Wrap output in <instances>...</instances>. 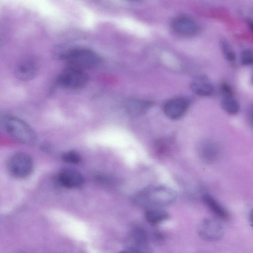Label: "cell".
<instances>
[{
	"label": "cell",
	"instance_id": "cell-14",
	"mask_svg": "<svg viewBox=\"0 0 253 253\" xmlns=\"http://www.w3.org/2000/svg\"><path fill=\"white\" fill-rule=\"evenodd\" d=\"M130 247L140 250L146 253L148 244L147 233L143 229L136 228L134 229L130 234Z\"/></svg>",
	"mask_w": 253,
	"mask_h": 253
},
{
	"label": "cell",
	"instance_id": "cell-9",
	"mask_svg": "<svg viewBox=\"0 0 253 253\" xmlns=\"http://www.w3.org/2000/svg\"><path fill=\"white\" fill-rule=\"evenodd\" d=\"M189 106L187 100L176 98L168 101L164 106L165 114L171 119H177L182 117L186 112Z\"/></svg>",
	"mask_w": 253,
	"mask_h": 253
},
{
	"label": "cell",
	"instance_id": "cell-1",
	"mask_svg": "<svg viewBox=\"0 0 253 253\" xmlns=\"http://www.w3.org/2000/svg\"><path fill=\"white\" fill-rule=\"evenodd\" d=\"M177 194L173 189L165 186L147 188L137 193L133 198L134 203L148 209L159 208L172 203Z\"/></svg>",
	"mask_w": 253,
	"mask_h": 253
},
{
	"label": "cell",
	"instance_id": "cell-17",
	"mask_svg": "<svg viewBox=\"0 0 253 253\" xmlns=\"http://www.w3.org/2000/svg\"><path fill=\"white\" fill-rule=\"evenodd\" d=\"M221 105L223 109L230 115L237 114L240 111L239 103L232 95L223 96Z\"/></svg>",
	"mask_w": 253,
	"mask_h": 253
},
{
	"label": "cell",
	"instance_id": "cell-6",
	"mask_svg": "<svg viewBox=\"0 0 253 253\" xmlns=\"http://www.w3.org/2000/svg\"><path fill=\"white\" fill-rule=\"evenodd\" d=\"M197 233L203 240L214 242L220 240L224 234V227L218 218L202 219L197 226Z\"/></svg>",
	"mask_w": 253,
	"mask_h": 253
},
{
	"label": "cell",
	"instance_id": "cell-16",
	"mask_svg": "<svg viewBox=\"0 0 253 253\" xmlns=\"http://www.w3.org/2000/svg\"><path fill=\"white\" fill-rule=\"evenodd\" d=\"M151 106L149 101L142 100L128 101L126 105V108L129 114L138 116L145 113Z\"/></svg>",
	"mask_w": 253,
	"mask_h": 253
},
{
	"label": "cell",
	"instance_id": "cell-18",
	"mask_svg": "<svg viewBox=\"0 0 253 253\" xmlns=\"http://www.w3.org/2000/svg\"><path fill=\"white\" fill-rule=\"evenodd\" d=\"M222 52L227 60L234 62L236 59V54L231 45L225 40H221L220 43Z\"/></svg>",
	"mask_w": 253,
	"mask_h": 253
},
{
	"label": "cell",
	"instance_id": "cell-24",
	"mask_svg": "<svg viewBox=\"0 0 253 253\" xmlns=\"http://www.w3.org/2000/svg\"><path fill=\"white\" fill-rule=\"evenodd\" d=\"M248 24L249 25V28L250 29L251 31L253 33V21L248 20Z\"/></svg>",
	"mask_w": 253,
	"mask_h": 253
},
{
	"label": "cell",
	"instance_id": "cell-12",
	"mask_svg": "<svg viewBox=\"0 0 253 253\" xmlns=\"http://www.w3.org/2000/svg\"><path fill=\"white\" fill-rule=\"evenodd\" d=\"M199 153L200 157L204 161L211 163L217 158L219 154V148L213 141H205L200 146Z\"/></svg>",
	"mask_w": 253,
	"mask_h": 253
},
{
	"label": "cell",
	"instance_id": "cell-7",
	"mask_svg": "<svg viewBox=\"0 0 253 253\" xmlns=\"http://www.w3.org/2000/svg\"><path fill=\"white\" fill-rule=\"evenodd\" d=\"M171 27L176 35L184 38L195 36L199 30L198 24L194 20L183 16L175 18L171 23Z\"/></svg>",
	"mask_w": 253,
	"mask_h": 253
},
{
	"label": "cell",
	"instance_id": "cell-22",
	"mask_svg": "<svg viewBox=\"0 0 253 253\" xmlns=\"http://www.w3.org/2000/svg\"><path fill=\"white\" fill-rule=\"evenodd\" d=\"M119 253H146L145 252L132 247H128L126 249L121 251Z\"/></svg>",
	"mask_w": 253,
	"mask_h": 253
},
{
	"label": "cell",
	"instance_id": "cell-26",
	"mask_svg": "<svg viewBox=\"0 0 253 253\" xmlns=\"http://www.w3.org/2000/svg\"></svg>",
	"mask_w": 253,
	"mask_h": 253
},
{
	"label": "cell",
	"instance_id": "cell-2",
	"mask_svg": "<svg viewBox=\"0 0 253 253\" xmlns=\"http://www.w3.org/2000/svg\"><path fill=\"white\" fill-rule=\"evenodd\" d=\"M60 56L67 66L83 70L96 67L101 62L100 57L95 52L84 47L69 49L62 53Z\"/></svg>",
	"mask_w": 253,
	"mask_h": 253
},
{
	"label": "cell",
	"instance_id": "cell-13",
	"mask_svg": "<svg viewBox=\"0 0 253 253\" xmlns=\"http://www.w3.org/2000/svg\"><path fill=\"white\" fill-rule=\"evenodd\" d=\"M203 200L208 208L220 220H226L228 217V213L226 210L213 197L205 194Z\"/></svg>",
	"mask_w": 253,
	"mask_h": 253
},
{
	"label": "cell",
	"instance_id": "cell-4",
	"mask_svg": "<svg viewBox=\"0 0 253 253\" xmlns=\"http://www.w3.org/2000/svg\"><path fill=\"white\" fill-rule=\"evenodd\" d=\"M88 81V77L83 70L69 66L65 68L57 78L59 85L72 89L84 87Z\"/></svg>",
	"mask_w": 253,
	"mask_h": 253
},
{
	"label": "cell",
	"instance_id": "cell-11",
	"mask_svg": "<svg viewBox=\"0 0 253 253\" xmlns=\"http://www.w3.org/2000/svg\"><path fill=\"white\" fill-rule=\"evenodd\" d=\"M190 87L195 94L202 96H208L213 92V86L206 75H200L195 77L190 84Z\"/></svg>",
	"mask_w": 253,
	"mask_h": 253
},
{
	"label": "cell",
	"instance_id": "cell-3",
	"mask_svg": "<svg viewBox=\"0 0 253 253\" xmlns=\"http://www.w3.org/2000/svg\"><path fill=\"white\" fill-rule=\"evenodd\" d=\"M1 121L4 129L15 140L27 145L33 144L36 141L37 136L34 131L21 119L6 115Z\"/></svg>",
	"mask_w": 253,
	"mask_h": 253
},
{
	"label": "cell",
	"instance_id": "cell-20",
	"mask_svg": "<svg viewBox=\"0 0 253 253\" xmlns=\"http://www.w3.org/2000/svg\"><path fill=\"white\" fill-rule=\"evenodd\" d=\"M241 62L245 66L253 65V51L250 49H246L242 51Z\"/></svg>",
	"mask_w": 253,
	"mask_h": 253
},
{
	"label": "cell",
	"instance_id": "cell-10",
	"mask_svg": "<svg viewBox=\"0 0 253 253\" xmlns=\"http://www.w3.org/2000/svg\"><path fill=\"white\" fill-rule=\"evenodd\" d=\"M38 72L37 62L33 59H26L17 65L15 70V75L20 81L27 82L33 79Z\"/></svg>",
	"mask_w": 253,
	"mask_h": 253
},
{
	"label": "cell",
	"instance_id": "cell-23",
	"mask_svg": "<svg viewBox=\"0 0 253 253\" xmlns=\"http://www.w3.org/2000/svg\"><path fill=\"white\" fill-rule=\"evenodd\" d=\"M249 120L250 123L253 126V107L251 108L249 111Z\"/></svg>",
	"mask_w": 253,
	"mask_h": 253
},
{
	"label": "cell",
	"instance_id": "cell-8",
	"mask_svg": "<svg viewBox=\"0 0 253 253\" xmlns=\"http://www.w3.org/2000/svg\"><path fill=\"white\" fill-rule=\"evenodd\" d=\"M57 181L64 187L74 189L79 188L83 185L84 178L77 170L64 169L58 173Z\"/></svg>",
	"mask_w": 253,
	"mask_h": 253
},
{
	"label": "cell",
	"instance_id": "cell-19",
	"mask_svg": "<svg viewBox=\"0 0 253 253\" xmlns=\"http://www.w3.org/2000/svg\"><path fill=\"white\" fill-rule=\"evenodd\" d=\"M62 160L68 164H77L81 160V156L74 151H69L63 153L61 155Z\"/></svg>",
	"mask_w": 253,
	"mask_h": 253
},
{
	"label": "cell",
	"instance_id": "cell-27",
	"mask_svg": "<svg viewBox=\"0 0 253 253\" xmlns=\"http://www.w3.org/2000/svg\"></svg>",
	"mask_w": 253,
	"mask_h": 253
},
{
	"label": "cell",
	"instance_id": "cell-21",
	"mask_svg": "<svg viewBox=\"0 0 253 253\" xmlns=\"http://www.w3.org/2000/svg\"><path fill=\"white\" fill-rule=\"evenodd\" d=\"M220 88L223 96L232 95V88L228 84L226 83L222 84Z\"/></svg>",
	"mask_w": 253,
	"mask_h": 253
},
{
	"label": "cell",
	"instance_id": "cell-25",
	"mask_svg": "<svg viewBox=\"0 0 253 253\" xmlns=\"http://www.w3.org/2000/svg\"><path fill=\"white\" fill-rule=\"evenodd\" d=\"M250 220L251 224L253 226V209L251 210L250 213Z\"/></svg>",
	"mask_w": 253,
	"mask_h": 253
},
{
	"label": "cell",
	"instance_id": "cell-5",
	"mask_svg": "<svg viewBox=\"0 0 253 253\" xmlns=\"http://www.w3.org/2000/svg\"><path fill=\"white\" fill-rule=\"evenodd\" d=\"M10 173L17 178L29 176L33 172L34 164L32 158L24 153H18L12 155L7 164Z\"/></svg>",
	"mask_w": 253,
	"mask_h": 253
},
{
	"label": "cell",
	"instance_id": "cell-15",
	"mask_svg": "<svg viewBox=\"0 0 253 253\" xmlns=\"http://www.w3.org/2000/svg\"><path fill=\"white\" fill-rule=\"evenodd\" d=\"M169 213L159 208L148 209L145 213V217L148 222L157 224L162 222L169 218Z\"/></svg>",
	"mask_w": 253,
	"mask_h": 253
}]
</instances>
